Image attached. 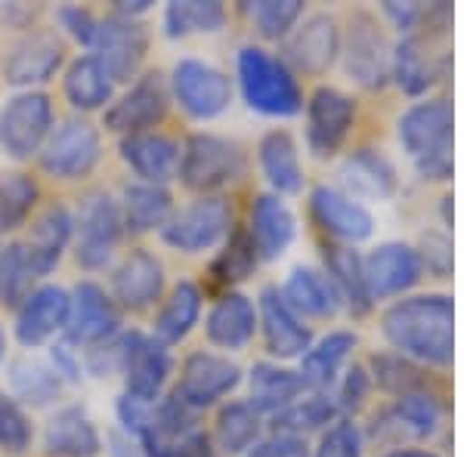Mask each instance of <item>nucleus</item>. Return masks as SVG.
Listing matches in <instances>:
<instances>
[{
	"label": "nucleus",
	"instance_id": "nucleus-1",
	"mask_svg": "<svg viewBox=\"0 0 464 457\" xmlns=\"http://www.w3.org/2000/svg\"><path fill=\"white\" fill-rule=\"evenodd\" d=\"M381 334L393 352L421 368L449 371L455 362V300L443 290H418L381 312Z\"/></svg>",
	"mask_w": 464,
	"mask_h": 457
},
{
	"label": "nucleus",
	"instance_id": "nucleus-2",
	"mask_svg": "<svg viewBox=\"0 0 464 457\" xmlns=\"http://www.w3.org/2000/svg\"><path fill=\"white\" fill-rule=\"evenodd\" d=\"M236 81L245 106L264 118H295L304 111V87L297 74L266 47L248 43L236 56Z\"/></svg>",
	"mask_w": 464,
	"mask_h": 457
},
{
	"label": "nucleus",
	"instance_id": "nucleus-3",
	"mask_svg": "<svg viewBox=\"0 0 464 457\" xmlns=\"http://www.w3.org/2000/svg\"><path fill=\"white\" fill-rule=\"evenodd\" d=\"M446 399L437 386L415 389L400 399H391L384 408H378L372 414V421L362 426L365 445H378L387 452L396 448H411L421 445L437 436L446 426Z\"/></svg>",
	"mask_w": 464,
	"mask_h": 457
},
{
	"label": "nucleus",
	"instance_id": "nucleus-4",
	"mask_svg": "<svg viewBox=\"0 0 464 457\" xmlns=\"http://www.w3.org/2000/svg\"><path fill=\"white\" fill-rule=\"evenodd\" d=\"M245 174H248V152L236 139L201 130L183 142L179 179L189 192H198V198L220 195L229 186L242 183Z\"/></svg>",
	"mask_w": 464,
	"mask_h": 457
},
{
	"label": "nucleus",
	"instance_id": "nucleus-5",
	"mask_svg": "<svg viewBox=\"0 0 464 457\" xmlns=\"http://www.w3.org/2000/svg\"><path fill=\"white\" fill-rule=\"evenodd\" d=\"M236 229V211L227 195H201L186 207H174L161 229V242L179 253H205L220 247Z\"/></svg>",
	"mask_w": 464,
	"mask_h": 457
},
{
	"label": "nucleus",
	"instance_id": "nucleus-6",
	"mask_svg": "<svg viewBox=\"0 0 464 457\" xmlns=\"http://www.w3.org/2000/svg\"><path fill=\"white\" fill-rule=\"evenodd\" d=\"M391 53L393 43L387 41L384 25L375 13L353 10L347 28L341 32V62L343 71L362 90H384L391 84Z\"/></svg>",
	"mask_w": 464,
	"mask_h": 457
},
{
	"label": "nucleus",
	"instance_id": "nucleus-7",
	"mask_svg": "<svg viewBox=\"0 0 464 457\" xmlns=\"http://www.w3.org/2000/svg\"><path fill=\"white\" fill-rule=\"evenodd\" d=\"M72 216H74V238H72L74 260L84 269H90V272L106 269L124 238L121 205L109 192L96 189L81 198L78 211Z\"/></svg>",
	"mask_w": 464,
	"mask_h": 457
},
{
	"label": "nucleus",
	"instance_id": "nucleus-8",
	"mask_svg": "<svg viewBox=\"0 0 464 457\" xmlns=\"http://www.w3.org/2000/svg\"><path fill=\"white\" fill-rule=\"evenodd\" d=\"M359 118V102L347 90L319 84L304 100V137L306 148L316 155L319 161H328L343 152L350 133Z\"/></svg>",
	"mask_w": 464,
	"mask_h": 457
},
{
	"label": "nucleus",
	"instance_id": "nucleus-9",
	"mask_svg": "<svg viewBox=\"0 0 464 457\" xmlns=\"http://www.w3.org/2000/svg\"><path fill=\"white\" fill-rule=\"evenodd\" d=\"M168 87L170 102H177L192 121H214L227 115L236 96V84L229 74L196 56L179 59L168 78Z\"/></svg>",
	"mask_w": 464,
	"mask_h": 457
},
{
	"label": "nucleus",
	"instance_id": "nucleus-10",
	"mask_svg": "<svg viewBox=\"0 0 464 457\" xmlns=\"http://www.w3.org/2000/svg\"><path fill=\"white\" fill-rule=\"evenodd\" d=\"M53 100L44 90H19L0 109V148L13 161L37 158L44 142L53 133Z\"/></svg>",
	"mask_w": 464,
	"mask_h": 457
},
{
	"label": "nucleus",
	"instance_id": "nucleus-11",
	"mask_svg": "<svg viewBox=\"0 0 464 457\" xmlns=\"http://www.w3.org/2000/svg\"><path fill=\"white\" fill-rule=\"evenodd\" d=\"M41 170L63 183H74V179H87L100 167L102 161V137L100 127L90 124L87 118H65L53 127V133L44 142Z\"/></svg>",
	"mask_w": 464,
	"mask_h": 457
},
{
	"label": "nucleus",
	"instance_id": "nucleus-12",
	"mask_svg": "<svg viewBox=\"0 0 464 457\" xmlns=\"http://www.w3.org/2000/svg\"><path fill=\"white\" fill-rule=\"evenodd\" d=\"M396 139L411 161L437 152H452L455 146V109L449 96L415 100L396 118Z\"/></svg>",
	"mask_w": 464,
	"mask_h": 457
},
{
	"label": "nucleus",
	"instance_id": "nucleus-13",
	"mask_svg": "<svg viewBox=\"0 0 464 457\" xmlns=\"http://www.w3.org/2000/svg\"><path fill=\"white\" fill-rule=\"evenodd\" d=\"M170 352L152 334L130 331L118 337V374L124 377V395L140 402H159L170 377Z\"/></svg>",
	"mask_w": 464,
	"mask_h": 457
},
{
	"label": "nucleus",
	"instance_id": "nucleus-14",
	"mask_svg": "<svg viewBox=\"0 0 464 457\" xmlns=\"http://www.w3.org/2000/svg\"><path fill=\"white\" fill-rule=\"evenodd\" d=\"M245 380V371L238 368V362H232L223 352H208L198 349L179 368V380L174 386V395L179 402H186L192 411H205L229 399Z\"/></svg>",
	"mask_w": 464,
	"mask_h": 457
},
{
	"label": "nucleus",
	"instance_id": "nucleus-15",
	"mask_svg": "<svg viewBox=\"0 0 464 457\" xmlns=\"http://www.w3.org/2000/svg\"><path fill=\"white\" fill-rule=\"evenodd\" d=\"M69 321H65V340L78 349L106 347L115 337H121V309L106 294V288L96 281H78L72 290Z\"/></svg>",
	"mask_w": 464,
	"mask_h": 457
},
{
	"label": "nucleus",
	"instance_id": "nucleus-16",
	"mask_svg": "<svg viewBox=\"0 0 464 457\" xmlns=\"http://www.w3.org/2000/svg\"><path fill=\"white\" fill-rule=\"evenodd\" d=\"M170 111V87L161 71H143L106 109V127L121 137L152 133Z\"/></svg>",
	"mask_w": 464,
	"mask_h": 457
},
{
	"label": "nucleus",
	"instance_id": "nucleus-17",
	"mask_svg": "<svg viewBox=\"0 0 464 457\" xmlns=\"http://www.w3.org/2000/svg\"><path fill=\"white\" fill-rule=\"evenodd\" d=\"M282 62L301 78H322L341 59V25L332 13H313L282 41Z\"/></svg>",
	"mask_w": 464,
	"mask_h": 457
},
{
	"label": "nucleus",
	"instance_id": "nucleus-18",
	"mask_svg": "<svg viewBox=\"0 0 464 457\" xmlns=\"http://www.w3.org/2000/svg\"><path fill=\"white\" fill-rule=\"evenodd\" d=\"M437 41L424 34H406L393 43L391 53V84H396L406 96L424 100L440 87L452 71V53L433 50Z\"/></svg>",
	"mask_w": 464,
	"mask_h": 457
},
{
	"label": "nucleus",
	"instance_id": "nucleus-19",
	"mask_svg": "<svg viewBox=\"0 0 464 457\" xmlns=\"http://www.w3.org/2000/svg\"><path fill=\"white\" fill-rule=\"evenodd\" d=\"M93 56L100 59V65L109 71V78L115 84L133 81L140 74L149 53V28L143 19H127L118 13L100 19L93 37Z\"/></svg>",
	"mask_w": 464,
	"mask_h": 457
},
{
	"label": "nucleus",
	"instance_id": "nucleus-20",
	"mask_svg": "<svg viewBox=\"0 0 464 457\" xmlns=\"http://www.w3.org/2000/svg\"><path fill=\"white\" fill-rule=\"evenodd\" d=\"M362 266L372 303H384V300L393 303L400 297H409L424 281L421 257L409 242H381L369 253H362Z\"/></svg>",
	"mask_w": 464,
	"mask_h": 457
},
{
	"label": "nucleus",
	"instance_id": "nucleus-21",
	"mask_svg": "<svg viewBox=\"0 0 464 457\" xmlns=\"http://www.w3.org/2000/svg\"><path fill=\"white\" fill-rule=\"evenodd\" d=\"M257 334L276 362H295L313 347V328L285 303L279 284H266L257 297Z\"/></svg>",
	"mask_w": 464,
	"mask_h": 457
},
{
	"label": "nucleus",
	"instance_id": "nucleus-22",
	"mask_svg": "<svg viewBox=\"0 0 464 457\" xmlns=\"http://www.w3.org/2000/svg\"><path fill=\"white\" fill-rule=\"evenodd\" d=\"M338 189L369 207V201H391L400 192V170L378 146H356L338 164Z\"/></svg>",
	"mask_w": 464,
	"mask_h": 457
},
{
	"label": "nucleus",
	"instance_id": "nucleus-23",
	"mask_svg": "<svg viewBox=\"0 0 464 457\" xmlns=\"http://www.w3.org/2000/svg\"><path fill=\"white\" fill-rule=\"evenodd\" d=\"M310 216L313 223L332 238L334 244H362L375 235V214L338 186H313L310 192Z\"/></svg>",
	"mask_w": 464,
	"mask_h": 457
},
{
	"label": "nucleus",
	"instance_id": "nucleus-24",
	"mask_svg": "<svg viewBox=\"0 0 464 457\" xmlns=\"http://www.w3.org/2000/svg\"><path fill=\"white\" fill-rule=\"evenodd\" d=\"M65 65V43L56 32L32 28L4 59V81L19 90H37Z\"/></svg>",
	"mask_w": 464,
	"mask_h": 457
},
{
	"label": "nucleus",
	"instance_id": "nucleus-25",
	"mask_svg": "<svg viewBox=\"0 0 464 457\" xmlns=\"http://www.w3.org/2000/svg\"><path fill=\"white\" fill-rule=\"evenodd\" d=\"M164 263L146 247H133L111 269V300L121 312H146L164 294Z\"/></svg>",
	"mask_w": 464,
	"mask_h": 457
},
{
	"label": "nucleus",
	"instance_id": "nucleus-26",
	"mask_svg": "<svg viewBox=\"0 0 464 457\" xmlns=\"http://www.w3.org/2000/svg\"><path fill=\"white\" fill-rule=\"evenodd\" d=\"M72 297L59 284H37L16 309V340L25 349H37L65 331Z\"/></svg>",
	"mask_w": 464,
	"mask_h": 457
},
{
	"label": "nucleus",
	"instance_id": "nucleus-27",
	"mask_svg": "<svg viewBox=\"0 0 464 457\" xmlns=\"http://www.w3.org/2000/svg\"><path fill=\"white\" fill-rule=\"evenodd\" d=\"M205 337L227 356L248 349L257 337V300L242 290H223L205 316Z\"/></svg>",
	"mask_w": 464,
	"mask_h": 457
},
{
	"label": "nucleus",
	"instance_id": "nucleus-28",
	"mask_svg": "<svg viewBox=\"0 0 464 457\" xmlns=\"http://www.w3.org/2000/svg\"><path fill=\"white\" fill-rule=\"evenodd\" d=\"M245 232H248L254 247H257L260 263H273V260L285 257L291 251V244H295L297 214L291 211V205L282 195L264 192L254 198Z\"/></svg>",
	"mask_w": 464,
	"mask_h": 457
},
{
	"label": "nucleus",
	"instance_id": "nucleus-29",
	"mask_svg": "<svg viewBox=\"0 0 464 457\" xmlns=\"http://www.w3.org/2000/svg\"><path fill=\"white\" fill-rule=\"evenodd\" d=\"M118 155L140 176V183L168 186L170 179L179 176L183 146L174 137H164V133L152 130V133H137V137H121Z\"/></svg>",
	"mask_w": 464,
	"mask_h": 457
},
{
	"label": "nucleus",
	"instance_id": "nucleus-30",
	"mask_svg": "<svg viewBox=\"0 0 464 457\" xmlns=\"http://www.w3.org/2000/svg\"><path fill=\"white\" fill-rule=\"evenodd\" d=\"M359 349V334L347 328H334L325 337L313 340V347L304 352L301 368L297 374L304 377L306 389H319V393H332L347 365L353 362Z\"/></svg>",
	"mask_w": 464,
	"mask_h": 457
},
{
	"label": "nucleus",
	"instance_id": "nucleus-31",
	"mask_svg": "<svg viewBox=\"0 0 464 457\" xmlns=\"http://www.w3.org/2000/svg\"><path fill=\"white\" fill-rule=\"evenodd\" d=\"M257 164L260 174H264L269 192L273 195H301L306 186V174H304V161H301V146L291 137L288 130L276 127L260 137L257 142Z\"/></svg>",
	"mask_w": 464,
	"mask_h": 457
},
{
	"label": "nucleus",
	"instance_id": "nucleus-32",
	"mask_svg": "<svg viewBox=\"0 0 464 457\" xmlns=\"http://www.w3.org/2000/svg\"><path fill=\"white\" fill-rule=\"evenodd\" d=\"M322 272L332 279L343 309H347L350 316L362 319L375 309L372 294H369V281H365L362 253H359L356 247L328 242L325 247H322Z\"/></svg>",
	"mask_w": 464,
	"mask_h": 457
},
{
	"label": "nucleus",
	"instance_id": "nucleus-33",
	"mask_svg": "<svg viewBox=\"0 0 464 457\" xmlns=\"http://www.w3.org/2000/svg\"><path fill=\"white\" fill-rule=\"evenodd\" d=\"M279 290H282V297H285V303L304 321L338 319V312L343 309L332 279L316 266H295L288 272V279L282 281Z\"/></svg>",
	"mask_w": 464,
	"mask_h": 457
},
{
	"label": "nucleus",
	"instance_id": "nucleus-34",
	"mask_svg": "<svg viewBox=\"0 0 464 457\" xmlns=\"http://www.w3.org/2000/svg\"><path fill=\"white\" fill-rule=\"evenodd\" d=\"M44 448L56 457H100L102 436L81 405H65L44 426Z\"/></svg>",
	"mask_w": 464,
	"mask_h": 457
},
{
	"label": "nucleus",
	"instance_id": "nucleus-35",
	"mask_svg": "<svg viewBox=\"0 0 464 457\" xmlns=\"http://www.w3.org/2000/svg\"><path fill=\"white\" fill-rule=\"evenodd\" d=\"M72 238H74V216L65 205H50L37 214L25 247L32 253V263L41 279L63 263V253L69 251Z\"/></svg>",
	"mask_w": 464,
	"mask_h": 457
},
{
	"label": "nucleus",
	"instance_id": "nucleus-36",
	"mask_svg": "<svg viewBox=\"0 0 464 457\" xmlns=\"http://www.w3.org/2000/svg\"><path fill=\"white\" fill-rule=\"evenodd\" d=\"M306 393L304 377L288 365L279 362H254L248 371V405L257 414L273 417L285 405L301 399Z\"/></svg>",
	"mask_w": 464,
	"mask_h": 457
},
{
	"label": "nucleus",
	"instance_id": "nucleus-37",
	"mask_svg": "<svg viewBox=\"0 0 464 457\" xmlns=\"http://www.w3.org/2000/svg\"><path fill=\"white\" fill-rule=\"evenodd\" d=\"M201 309H205V294H201L198 284L189 279L177 281L168 300L161 303L159 316H155L152 337L161 340L164 347H177L196 331V325L201 321Z\"/></svg>",
	"mask_w": 464,
	"mask_h": 457
},
{
	"label": "nucleus",
	"instance_id": "nucleus-38",
	"mask_svg": "<svg viewBox=\"0 0 464 457\" xmlns=\"http://www.w3.org/2000/svg\"><path fill=\"white\" fill-rule=\"evenodd\" d=\"M338 417H341V411H338V402H334L332 393L306 389L301 399H295L269 417V433L306 439V436H313V433H325Z\"/></svg>",
	"mask_w": 464,
	"mask_h": 457
},
{
	"label": "nucleus",
	"instance_id": "nucleus-39",
	"mask_svg": "<svg viewBox=\"0 0 464 457\" xmlns=\"http://www.w3.org/2000/svg\"><path fill=\"white\" fill-rule=\"evenodd\" d=\"M63 93L74 111H100L111 106L115 81H111L109 71L100 65V59L93 53H84L65 65Z\"/></svg>",
	"mask_w": 464,
	"mask_h": 457
},
{
	"label": "nucleus",
	"instance_id": "nucleus-40",
	"mask_svg": "<svg viewBox=\"0 0 464 457\" xmlns=\"http://www.w3.org/2000/svg\"><path fill=\"white\" fill-rule=\"evenodd\" d=\"M260 439H264V414H257L248 405V399L220 405L217 421H214V433H211V442L217 452H220V457L223 454L245 457Z\"/></svg>",
	"mask_w": 464,
	"mask_h": 457
},
{
	"label": "nucleus",
	"instance_id": "nucleus-41",
	"mask_svg": "<svg viewBox=\"0 0 464 457\" xmlns=\"http://www.w3.org/2000/svg\"><path fill=\"white\" fill-rule=\"evenodd\" d=\"M121 220L124 232L130 235H146V232H161L164 223L174 214V195L164 186L130 183L121 195Z\"/></svg>",
	"mask_w": 464,
	"mask_h": 457
},
{
	"label": "nucleus",
	"instance_id": "nucleus-42",
	"mask_svg": "<svg viewBox=\"0 0 464 457\" xmlns=\"http://www.w3.org/2000/svg\"><path fill=\"white\" fill-rule=\"evenodd\" d=\"M10 386H13V399L16 402L44 408V405L56 402L59 395H63L65 380L56 374L50 358L19 356L10 362Z\"/></svg>",
	"mask_w": 464,
	"mask_h": 457
},
{
	"label": "nucleus",
	"instance_id": "nucleus-43",
	"mask_svg": "<svg viewBox=\"0 0 464 457\" xmlns=\"http://www.w3.org/2000/svg\"><path fill=\"white\" fill-rule=\"evenodd\" d=\"M365 368H369L372 384H375L378 393L391 395V399H400V395L415 393V389L433 386L428 368H421L418 362H411V358L400 356V352H393V349L372 352Z\"/></svg>",
	"mask_w": 464,
	"mask_h": 457
},
{
	"label": "nucleus",
	"instance_id": "nucleus-44",
	"mask_svg": "<svg viewBox=\"0 0 464 457\" xmlns=\"http://www.w3.org/2000/svg\"><path fill=\"white\" fill-rule=\"evenodd\" d=\"M229 13L220 0H174L164 6V34L183 41L192 34H217L227 25Z\"/></svg>",
	"mask_w": 464,
	"mask_h": 457
},
{
	"label": "nucleus",
	"instance_id": "nucleus-45",
	"mask_svg": "<svg viewBox=\"0 0 464 457\" xmlns=\"http://www.w3.org/2000/svg\"><path fill=\"white\" fill-rule=\"evenodd\" d=\"M260 266V253L254 247L251 235L245 226H236L229 232V238L220 244L214 263H211V281L220 284L227 290H236V284L248 281Z\"/></svg>",
	"mask_w": 464,
	"mask_h": 457
},
{
	"label": "nucleus",
	"instance_id": "nucleus-46",
	"mask_svg": "<svg viewBox=\"0 0 464 457\" xmlns=\"http://www.w3.org/2000/svg\"><path fill=\"white\" fill-rule=\"evenodd\" d=\"M37 269L32 263L25 242H13L0 247V303L19 309V303L37 288Z\"/></svg>",
	"mask_w": 464,
	"mask_h": 457
},
{
	"label": "nucleus",
	"instance_id": "nucleus-47",
	"mask_svg": "<svg viewBox=\"0 0 464 457\" xmlns=\"http://www.w3.org/2000/svg\"><path fill=\"white\" fill-rule=\"evenodd\" d=\"M242 13L264 41H285L304 19L306 4L304 0H254V4H242Z\"/></svg>",
	"mask_w": 464,
	"mask_h": 457
},
{
	"label": "nucleus",
	"instance_id": "nucleus-48",
	"mask_svg": "<svg viewBox=\"0 0 464 457\" xmlns=\"http://www.w3.org/2000/svg\"><path fill=\"white\" fill-rule=\"evenodd\" d=\"M41 198V189L28 174H0V232L25 226Z\"/></svg>",
	"mask_w": 464,
	"mask_h": 457
},
{
	"label": "nucleus",
	"instance_id": "nucleus-49",
	"mask_svg": "<svg viewBox=\"0 0 464 457\" xmlns=\"http://www.w3.org/2000/svg\"><path fill=\"white\" fill-rule=\"evenodd\" d=\"M372 393H375V384H372V374L365 368V362H350L347 371L341 374V380L332 389L341 417H356L369 405Z\"/></svg>",
	"mask_w": 464,
	"mask_h": 457
},
{
	"label": "nucleus",
	"instance_id": "nucleus-50",
	"mask_svg": "<svg viewBox=\"0 0 464 457\" xmlns=\"http://www.w3.org/2000/svg\"><path fill=\"white\" fill-rule=\"evenodd\" d=\"M365 436L356 417H338L325 433H319V445L313 457H365Z\"/></svg>",
	"mask_w": 464,
	"mask_h": 457
},
{
	"label": "nucleus",
	"instance_id": "nucleus-51",
	"mask_svg": "<svg viewBox=\"0 0 464 457\" xmlns=\"http://www.w3.org/2000/svg\"><path fill=\"white\" fill-rule=\"evenodd\" d=\"M32 445V421L25 408L0 389V448L10 454H22Z\"/></svg>",
	"mask_w": 464,
	"mask_h": 457
},
{
	"label": "nucleus",
	"instance_id": "nucleus-52",
	"mask_svg": "<svg viewBox=\"0 0 464 457\" xmlns=\"http://www.w3.org/2000/svg\"><path fill=\"white\" fill-rule=\"evenodd\" d=\"M418 257H421L424 275H433V279H452L455 269V247H452V235L446 229H428L421 235V242L415 244Z\"/></svg>",
	"mask_w": 464,
	"mask_h": 457
},
{
	"label": "nucleus",
	"instance_id": "nucleus-53",
	"mask_svg": "<svg viewBox=\"0 0 464 457\" xmlns=\"http://www.w3.org/2000/svg\"><path fill=\"white\" fill-rule=\"evenodd\" d=\"M143 445V454L146 457H220V452L214 448V442L208 433H189L183 439H155V436H146V439H137Z\"/></svg>",
	"mask_w": 464,
	"mask_h": 457
},
{
	"label": "nucleus",
	"instance_id": "nucleus-54",
	"mask_svg": "<svg viewBox=\"0 0 464 457\" xmlns=\"http://www.w3.org/2000/svg\"><path fill=\"white\" fill-rule=\"evenodd\" d=\"M56 19L72 41H78L81 47H93L96 25H100V19H96L93 10H87V6H81V4H65L56 10Z\"/></svg>",
	"mask_w": 464,
	"mask_h": 457
},
{
	"label": "nucleus",
	"instance_id": "nucleus-55",
	"mask_svg": "<svg viewBox=\"0 0 464 457\" xmlns=\"http://www.w3.org/2000/svg\"><path fill=\"white\" fill-rule=\"evenodd\" d=\"M381 13H384V19L400 32V37L421 32L424 4H418V0H402V4L400 0H384V4H381Z\"/></svg>",
	"mask_w": 464,
	"mask_h": 457
},
{
	"label": "nucleus",
	"instance_id": "nucleus-56",
	"mask_svg": "<svg viewBox=\"0 0 464 457\" xmlns=\"http://www.w3.org/2000/svg\"><path fill=\"white\" fill-rule=\"evenodd\" d=\"M245 457H313V448L306 439L282 436V433H269L251 448Z\"/></svg>",
	"mask_w": 464,
	"mask_h": 457
},
{
	"label": "nucleus",
	"instance_id": "nucleus-57",
	"mask_svg": "<svg viewBox=\"0 0 464 457\" xmlns=\"http://www.w3.org/2000/svg\"><path fill=\"white\" fill-rule=\"evenodd\" d=\"M411 164H415V174L421 176L424 183H449L455 174L452 152H437V155H428V158H418Z\"/></svg>",
	"mask_w": 464,
	"mask_h": 457
},
{
	"label": "nucleus",
	"instance_id": "nucleus-58",
	"mask_svg": "<svg viewBox=\"0 0 464 457\" xmlns=\"http://www.w3.org/2000/svg\"><path fill=\"white\" fill-rule=\"evenodd\" d=\"M109 454L111 457H146L143 445L127 433H111L109 436Z\"/></svg>",
	"mask_w": 464,
	"mask_h": 457
},
{
	"label": "nucleus",
	"instance_id": "nucleus-59",
	"mask_svg": "<svg viewBox=\"0 0 464 457\" xmlns=\"http://www.w3.org/2000/svg\"><path fill=\"white\" fill-rule=\"evenodd\" d=\"M149 10H152V0H118L111 13H118V16H127V19H143Z\"/></svg>",
	"mask_w": 464,
	"mask_h": 457
},
{
	"label": "nucleus",
	"instance_id": "nucleus-60",
	"mask_svg": "<svg viewBox=\"0 0 464 457\" xmlns=\"http://www.w3.org/2000/svg\"><path fill=\"white\" fill-rule=\"evenodd\" d=\"M381 457H443V454L424 445H411V448H396V452H384Z\"/></svg>",
	"mask_w": 464,
	"mask_h": 457
},
{
	"label": "nucleus",
	"instance_id": "nucleus-61",
	"mask_svg": "<svg viewBox=\"0 0 464 457\" xmlns=\"http://www.w3.org/2000/svg\"><path fill=\"white\" fill-rule=\"evenodd\" d=\"M440 216H443V229H446V232L452 229V220H455V211H452V195H443V198H440Z\"/></svg>",
	"mask_w": 464,
	"mask_h": 457
},
{
	"label": "nucleus",
	"instance_id": "nucleus-62",
	"mask_svg": "<svg viewBox=\"0 0 464 457\" xmlns=\"http://www.w3.org/2000/svg\"><path fill=\"white\" fill-rule=\"evenodd\" d=\"M4 358H6V331L0 325V365H4Z\"/></svg>",
	"mask_w": 464,
	"mask_h": 457
}]
</instances>
